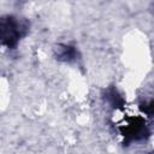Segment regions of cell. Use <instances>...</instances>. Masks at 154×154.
Returning a JSON list of instances; mask_svg holds the SVG:
<instances>
[{
    "label": "cell",
    "mask_w": 154,
    "mask_h": 154,
    "mask_svg": "<svg viewBox=\"0 0 154 154\" xmlns=\"http://www.w3.org/2000/svg\"><path fill=\"white\" fill-rule=\"evenodd\" d=\"M22 25L14 18H0V40L7 45L12 46L20 37Z\"/></svg>",
    "instance_id": "1"
}]
</instances>
